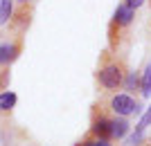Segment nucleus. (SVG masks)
Instances as JSON below:
<instances>
[{"label": "nucleus", "instance_id": "1a4fd4ad", "mask_svg": "<svg viewBox=\"0 0 151 146\" xmlns=\"http://www.w3.org/2000/svg\"><path fill=\"white\" fill-rule=\"evenodd\" d=\"M16 101H18L16 92H12V90L0 92V113H12V108L16 106Z\"/></svg>", "mask_w": 151, "mask_h": 146}, {"label": "nucleus", "instance_id": "39448f33", "mask_svg": "<svg viewBox=\"0 0 151 146\" xmlns=\"http://www.w3.org/2000/svg\"><path fill=\"white\" fill-rule=\"evenodd\" d=\"M20 54H23V38L20 36L2 41L0 43V68H9Z\"/></svg>", "mask_w": 151, "mask_h": 146}, {"label": "nucleus", "instance_id": "0eeeda50", "mask_svg": "<svg viewBox=\"0 0 151 146\" xmlns=\"http://www.w3.org/2000/svg\"><path fill=\"white\" fill-rule=\"evenodd\" d=\"M131 130V124L126 117H117V115H111V142H120L124 140Z\"/></svg>", "mask_w": 151, "mask_h": 146}, {"label": "nucleus", "instance_id": "dca6fc26", "mask_svg": "<svg viewBox=\"0 0 151 146\" xmlns=\"http://www.w3.org/2000/svg\"><path fill=\"white\" fill-rule=\"evenodd\" d=\"M18 2H29V0H18Z\"/></svg>", "mask_w": 151, "mask_h": 146}, {"label": "nucleus", "instance_id": "ddd939ff", "mask_svg": "<svg viewBox=\"0 0 151 146\" xmlns=\"http://www.w3.org/2000/svg\"><path fill=\"white\" fill-rule=\"evenodd\" d=\"M147 126H151V106H149V110H147V115L145 117H142V121H140L138 124V128H135V130H142V133H145V128Z\"/></svg>", "mask_w": 151, "mask_h": 146}, {"label": "nucleus", "instance_id": "9b49d317", "mask_svg": "<svg viewBox=\"0 0 151 146\" xmlns=\"http://www.w3.org/2000/svg\"><path fill=\"white\" fill-rule=\"evenodd\" d=\"M14 14V0H0V23L7 25Z\"/></svg>", "mask_w": 151, "mask_h": 146}, {"label": "nucleus", "instance_id": "f257e3e1", "mask_svg": "<svg viewBox=\"0 0 151 146\" xmlns=\"http://www.w3.org/2000/svg\"><path fill=\"white\" fill-rule=\"evenodd\" d=\"M124 74H126V65L122 58H117V54L104 52L99 56V65H97L95 79H97V85L101 90H106V92L120 90L122 81H124Z\"/></svg>", "mask_w": 151, "mask_h": 146}, {"label": "nucleus", "instance_id": "f03ea898", "mask_svg": "<svg viewBox=\"0 0 151 146\" xmlns=\"http://www.w3.org/2000/svg\"><path fill=\"white\" fill-rule=\"evenodd\" d=\"M133 18H135V11L129 9L126 5H117L113 11V18L108 23V43H111V50H117V45L122 41V34L133 25Z\"/></svg>", "mask_w": 151, "mask_h": 146}, {"label": "nucleus", "instance_id": "6e6552de", "mask_svg": "<svg viewBox=\"0 0 151 146\" xmlns=\"http://www.w3.org/2000/svg\"><path fill=\"white\" fill-rule=\"evenodd\" d=\"M122 88H124L129 95H133L135 90H140V72H135V70H126L124 81H122Z\"/></svg>", "mask_w": 151, "mask_h": 146}, {"label": "nucleus", "instance_id": "9d476101", "mask_svg": "<svg viewBox=\"0 0 151 146\" xmlns=\"http://www.w3.org/2000/svg\"><path fill=\"white\" fill-rule=\"evenodd\" d=\"M140 92L142 97H151V63L140 72Z\"/></svg>", "mask_w": 151, "mask_h": 146}, {"label": "nucleus", "instance_id": "4468645a", "mask_svg": "<svg viewBox=\"0 0 151 146\" xmlns=\"http://www.w3.org/2000/svg\"><path fill=\"white\" fill-rule=\"evenodd\" d=\"M122 5H126L129 9H133V11H135V9H140V7L145 5V0H122Z\"/></svg>", "mask_w": 151, "mask_h": 146}, {"label": "nucleus", "instance_id": "423d86ee", "mask_svg": "<svg viewBox=\"0 0 151 146\" xmlns=\"http://www.w3.org/2000/svg\"><path fill=\"white\" fill-rule=\"evenodd\" d=\"M32 11H34L32 2H20L18 9H14L12 18H9V25H12L14 29H18V32H25L27 27H29V23H32Z\"/></svg>", "mask_w": 151, "mask_h": 146}, {"label": "nucleus", "instance_id": "f8f14e48", "mask_svg": "<svg viewBox=\"0 0 151 146\" xmlns=\"http://www.w3.org/2000/svg\"><path fill=\"white\" fill-rule=\"evenodd\" d=\"M83 146H113V142L111 140H99V137H83Z\"/></svg>", "mask_w": 151, "mask_h": 146}, {"label": "nucleus", "instance_id": "7ed1b4c3", "mask_svg": "<svg viewBox=\"0 0 151 146\" xmlns=\"http://www.w3.org/2000/svg\"><path fill=\"white\" fill-rule=\"evenodd\" d=\"M111 113L117 115V117H131V115H138L140 113V103L138 99H133V95L129 92H120V95H113L111 97Z\"/></svg>", "mask_w": 151, "mask_h": 146}, {"label": "nucleus", "instance_id": "2eb2a0df", "mask_svg": "<svg viewBox=\"0 0 151 146\" xmlns=\"http://www.w3.org/2000/svg\"><path fill=\"white\" fill-rule=\"evenodd\" d=\"M75 146H83V142H77V144H75Z\"/></svg>", "mask_w": 151, "mask_h": 146}, {"label": "nucleus", "instance_id": "20e7f679", "mask_svg": "<svg viewBox=\"0 0 151 146\" xmlns=\"http://www.w3.org/2000/svg\"><path fill=\"white\" fill-rule=\"evenodd\" d=\"M90 137H99V140H111V115H106L99 106H95L93 117H90Z\"/></svg>", "mask_w": 151, "mask_h": 146}]
</instances>
